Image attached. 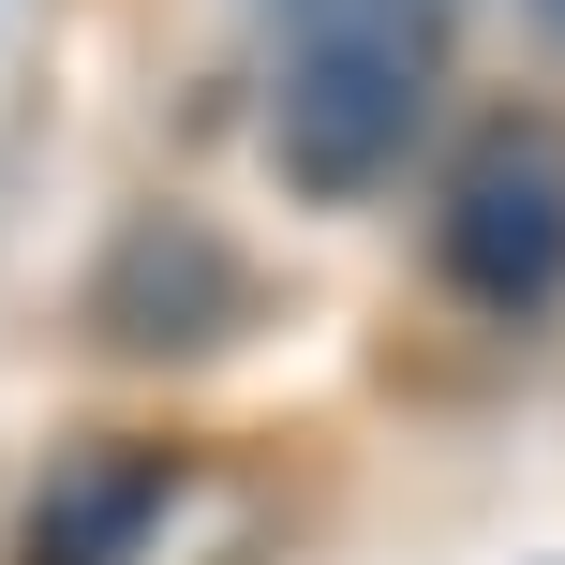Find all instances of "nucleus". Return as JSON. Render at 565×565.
I'll list each match as a JSON object with an SVG mask.
<instances>
[{"label": "nucleus", "instance_id": "39448f33", "mask_svg": "<svg viewBox=\"0 0 565 565\" xmlns=\"http://www.w3.org/2000/svg\"><path fill=\"white\" fill-rule=\"evenodd\" d=\"M521 15H536V30H551V45H565V0H521Z\"/></svg>", "mask_w": 565, "mask_h": 565}, {"label": "nucleus", "instance_id": "f03ea898", "mask_svg": "<svg viewBox=\"0 0 565 565\" xmlns=\"http://www.w3.org/2000/svg\"><path fill=\"white\" fill-rule=\"evenodd\" d=\"M431 282L491 328L565 312V105L507 89L461 105V135H431Z\"/></svg>", "mask_w": 565, "mask_h": 565}, {"label": "nucleus", "instance_id": "20e7f679", "mask_svg": "<svg viewBox=\"0 0 565 565\" xmlns=\"http://www.w3.org/2000/svg\"><path fill=\"white\" fill-rule=\"evenodd\" d=\"M194 491V447L179 431H75V447L30 477L15 507V565H149Z\"/></svg>", "mask_w": 565, "mask_h": 565}, {"label": "nucleus", "instance_id": "7ed1b4c3", "mask_svg": "<svg viewBox=\"0 0 565 565\" xmlns=\"http://www.w3.org/2000/svg\"><path fill=\"white\" fill-rule=\"evenodd\" d=\"M75 328L105 342L119 372H209L224 342H254V328H268V268L238 254L209 209L149 194V209H119V224H105Z\"/></svg>", "mask_w": 565, "mask_h": 565}, {"label": "nucleus", "instance_id": "f257e3e1", "mask_svg": "<svg viewBox=\"0 0 565 565\" xmlns=\"http://www.w3.org/2000/svg\"><path fill=\"white\" fill-rule=\"evenodd\" d=\"M461 75V0H268V164L298 209H372L431 164Z\"/></svg>", "mask_w": 565, "mask_h": 565}]
</instances>
